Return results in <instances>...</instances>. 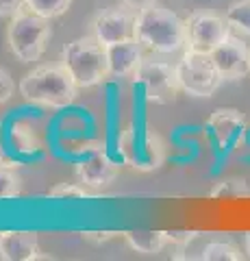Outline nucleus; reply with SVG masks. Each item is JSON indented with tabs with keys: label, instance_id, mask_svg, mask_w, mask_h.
Returning a JSON list of instances; mask_svg holds the SVG:
<instances>
[{
	"label": "nucleus",
	"instance_id": "f257e3e1",
	"mask_svg": "<svg viewBox=\"0 0 250 261\" xmlns=\"http://www.w3.org/2000/svg\"><path fill=\"white\" fill-rule=\"evenodd\" d=\"M20 96L26 102L42 105L50 109H63L72 105L78 96V85L74 76L68 72L63 63L57 65H39L31 70L20 81Z\"/></svg>",
	"mask_w": 250,
	"mask_h": 261
},
{
	"label": "nucleus",
	"instance_id": "f03ea898",
	"mask_svg": "<svg viewBox=\"0 0 250 261\" xmlns=\"http://www.w3.org/2000/svg\"><path fill=\"white\" fill-rule=\"evenodd\" d=\"M135 37L152 53L170 55L187 46V24L174 11L155 3L137 13Z\"/></svg>",
	"mask_w": 250,
	"mask_h": 261
},
{
	"label": "nucleus",
	"instance_id": "7ed1b4c3",
	"mask_svg": "<svg viewBox=\"0 0 250 261\" xmlns=\"http://www.w3.org/2000/svg\"><path fill=\"white\" fill-rule=\"evenodd\" d=\"M50 37H52L50 20L33 13L29 7H22L18 13H13L9 27H7L9 50L22 63L37 61L44 55Z\"/></svg>",
	"mask_w": 250,
	"mask_h": 261
},
{
	"label": "nucleus",
	"instance_id": "20e7f679",
	"mask_svg": "<svg viewBox=\"0 0 250 261\" xmlns=\"http://www.w3.org/2000/svg\"><path fill=\"white\" fill-rule=\"evenodd\" d=\"M61 63L74 76L78 87H94L109 79L107 48L94 35L78 37L61 50Z\"/></svg>",
	"mask_w": 250,
	"mask_h": 261
},
{
	"label": "nucleus",
	"instance_id": "39448f33",
	"mask_svg": "<svg viewBox=\"0 0 250 261\" xmlns=\"http://www.w3.org/2000/svg\"><path fill=\"white\" fill-rule=\"evenodd\" d=\"M174 68H176L181 89L189 96L211 98L222 83V76L215 68L211 55L185 50V55L181 57Z\"/></svg>",
	"mask_w": 250,
	"mask_h": 261
},
{
	"label": "nucleus",
	"instance_id": "423d86ee",
	"mask_svg": "<svg viewBox=\"0 0 250 261\" xmlns=\"http://www.w3.org/2000/svg\"><path fill=\"white\" fill-rule=\"evenodd\" d=\"M133 83H140L144 87L146 100L157 105L174 102L179 92H183L174 65L155 59H142L140 68L133 74Z\"/></svg>",
	"mask_w": 250,
	"mask_h": 261
},
{
	"label": "nucleus",
	"instance_id": "0eeeda50",
	"mask_svg": "<svg viewBox=\"0 0 250 261\" xmlns=\"http://www.w3.org/2000/svg\"><path fill=\"white\" fill-rule=\"evenodd\" d=\"M187 50L211 55L224 39L231 35V27L227 18L213 11H196L187 20Z\"/></svg>",
	"mask_w": 250,
	"mask_h": 261
},
{
	"label": "nucleus",
	"instance_id": "6e6552de",
	"mask_svg": "<svg viewBox=\"0 0 250 261\" xmlns=\"http://www.w3.org/2000/svg\"><path fill=\"white\" fill-rule=\"evenodd\" d=\"M120 150L128 166L142 172L155 170L163 163V142L150 130L137 133L135 128H126L120 137Z\"/></svg>",
	"mask_w": 250,
	"mask_h": 261
},
{
	"label": "nucleus",
	"instance_id": "1a4fd4ad",
	"mask_svg": "<svg viewBox=\"0 0 250 261\" xmlns=\"http://www.w3.org/2000/svg\"><path fill=\"white\" fill-rule=\"evenodd\" d=\"M137 29V11L120 3L118 7L102 9L92 20V35L102 46H111L124 39H133Z\"/></svg>",
	"mask_w": 250,
	"mask_h": 261
},
{
	"label": "nucleus",
	"instance_id": "9d476101",
	"mask_svg": "<svg viewBox=\"0 0 250 261\" xmlns=\"http://www.w3.org/2000/svg\"><path fill=\"white\" fill-rule=\"evenodd\" d=\"M211 59L220 72L222 81H239L250 74V50L244 39L229 35L211 53Z\"/></svg>",
	"mask_w": 250,
	"mask_h": 261
},
{
	"label": "nucleus",
	"instance_id": "9b49d317",
	"mask_svg": "<svg viewBox=\"0 0 250 261\" xmlns=\"http://www.w3.org/2000/svg\"><path fill=\"white\" fill-rule=\"evenodd\" d=\"M107 48V65H109V79H126L133 76L135 70L140 68L144 59L142 55V44L137 42V37L124 39V42L104 46Z\"/></svg>",
	"mask_w": 250,
	"mask_h": 261
},
{
	"label": "nucleus",
	"instance_id": "f8f14e48",
	"mask_svg": "<svg viewBox=\"0 0 250 261\" xmlns=\"http://www.w3.org/2000/svg\"><path fill=\"white\" fill-rule=\"evenodd\" d=\"M76 176L78 181L85 187H92V190H102L116 181L118 176V166L111 161L104 150H98L90 154L87 159H83L76 166Z\"/></svg>",
	"mask_w": 250,
	"mask_h": 261
},
{
	"label": "nucleus",
	"instance_id": "ddd939ff",
	"mask_svg": "<svg viewBox=\"0 0 250 261\" xmlns=\"http://www.w3.org/2000/svg\"><path fill=\"white\" fill-rule=\"evenodd\" d=\"M0 259L35 261V259H48V257L39 255L35 231H3L0 233Z\"/></svg>",
	"mask_w": 250,
	"mask_h": 261
},
{
	"label": "nucleus",
	"instance_id": "4468645a",
	"mask_svg": "<svg viewBox=\"0 0 250 261\" xmlns=\"http://www.w3.org/2000/svg\"><path fill=\"white\" fill-rule=\"evenodd\" d=\"M207 126L211 130V135L215 137L217 144L227 146L244 130L246 118H244V113L235 107H217L211 111V116H209Z\"/></svg>",
	"mask_w": 250,
	"mask_h": 261
},
{
	"label": "nucleus",
	"instance_id": "2eb2a0df",
	"mask_svg": "<svg viewBox=\"0 0 250 261\" xmlns=\"http://www.w3.org/2000/svg\"><path fill=\"white\" fill-rule=\"evenodd\" d=\"M124 240L133 250L142 252V255H157L168 244L163 231H126Z\"/></svg>",
	"mask_w": 250,
	"mask_h": 261
},
{
	"label": "nucleus",
	"instance_id": "dca6fc26",
	"mask_svg": "<svg viewBox=\"0 0 250 261\" xmlns=\"http://www.w3.org/2000/svg\"><path fill=\"white\" fill-rule=\"evenodd\" d=\"M209 196L211 198H246L250 196V185L246 183V178H222L211 187Z\"/></svg>",
	"mask_w": 250,
	"mask_h": 261
},
{
	"label": "nucleus",
	"instance_id": "f3484780",
	"mask_svg": "<svg viewBox=\"0 0 250 261\" xmlns=\"http://www.w3.org/2000/svg\"><path fill=\"white\" fill-rule=\"evenodd\" d=\"M200 259H205V261H241L244 255H241V250L231 242H209L203 248Z\"/></svg>",
	"mask_w": 250,
	"mask_h": 261
},
{
	"label": "nucleus",
	"instance_id": "a211bd4d",
	"mask_svg": "<svg viewBox=\"0 0 250 261\" xmlns=\"http://www.w3.org/2000/svg\"><path fill=\"white\" fill-rule=\"evenodd\" d=\"M224 18H227L229 27L233 31L250 35V0H237V3H233L227 9V13H224Z\"/></svg>",
	"mask_w": 250,
	"mask_h": 261
},
{
	"label": "nucleus",
	"instance_id": "6ab92c4d",
	"mask_svg": "<svg viewBox=\"0 0 250 261\" xmlns=\"http://www.w3.org/2000/svg\"><path fill=\"white\" fill-rule=\"evenodd\" d=\"M72 0H24V7H29L33 13L42 15L46 20L59 18L70 9Z\"/></svg>",
	"mask_w": 250,
	"mask_h": 261
},
{
	"label": "nucleus",
	"instance_id": "aec40b11",
	"mask_svg": "<svg viewBox=\"0 0 250 261\" xmlns=\"http://www.w3.org/2000/svg\"><path fill=\"white\" fill-rule=\"evenodd\" d=\"M48 196L54 200H72V198H90V192L76 183H57Z\"/></svg>",
	"mask_w": 250,
	"mask_h": 261
},
{
	"label": "nucleus",
	"instance_id": "412c9836",
	"mask_svg": "<svg viewBox=\"0 0 250 261\" xmlns=\"http://www.w3.org/2000/svg\"><path fill=\"white\" fill-rule=\"evenodd\" d=\"M20 194V176L9 168L0 166V200L15 198Z\"/></svg>",
	"mask_w": 250,
	"mask_h": 261
},
{
	"label": "nucleus",
	"instance_id": "4be33fe9",
	"mask_svg": "<svg viewBox=\"0 0 250 261\" xmlns=\"http://www.w3.org/2000/svg\"><path fill=\"white\" fill-rule=\"evenodd\" d=\"M163 233H165V242L176 248H185L191 240L198 238V231H163Z\"/></svg>",
	"mask_w": 250,
	"mask_h": 261
},
{
	"label": "nucleus",
	"instance_id": "5701e85b",
	"mask_svg": "<svg viewBox=\"0 0 250 261\" xmlns=\"http://www.w3.org/2000/svg\"><path fill=\"white\" fill-rule=\"evenodd\" d=\"M13 89H15V83H13L11 74L0 65V102L9 100V98L13 96Z\"/></svg>",
	"mask_w": 250,
	"mask_h": 261
},
{
	"label": "nucleus",
	"instance_id": "b1692460",
	"mask_svg": "<svg viewBox=\"0 0 250 261\" xmlns=\"http://www.w3.org/2000/svg\"><path fill=\"white\" fill-rule=\"evenodd\" d=\"M24 7V0H0V18H11Z\"/></svg>",
	"mask_w": 250,
	"mask_h": 261
},
{
	"label": "nucleus",
	"instance_id": "393cba45",
	"mask_svg": "<svg viewBox=\"0 0 250 261\" xmlns=\"http://www.w3.org/2000/svg\"><path fill=\"white\" fill-rule=\"evenodd\" d=\"M116 235H120V233H114V231H104V233H83V238H85L87 242H96V244H100V242L114 240Z\"/></svg>",
	"mask_w": 250,
	"mask_h": 261
},
{
	"label": "nucleus",
	"instance_id": "a878e982",
	"mask_svg": "<svg viewBox=\"0 0 250 261\" xmlns=\"http://www.w3.org/2000/svg\"><path fill=\"white\" fill-rule=\"evenodd\" d=\"M122 5H126L128 9H133V11H137L140 13L142 9H146V7H150V5H155L157 0H120Z\"/></svg>",
	"mask_w": 250,
	"mask_h": 261
},
{
	"label": "nucleus",
	"instance_id": "bb28decb",
	"mask_svg": "<svg viewBox=\"0 0 250 261\" xmlns=\"http://www.w3.org/2000/svg\"><path fill=\"white\" fill-rule=\"evenodd\" d=\"M244 250H246V257L250 259V231L246 233V238H244Z\"/></svg>",
	"mask_w": 250,
	"mask_h": 261
}]
</instances>
